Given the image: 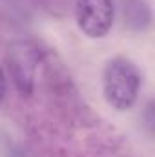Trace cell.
<instances>
[{
    "mask_svg": "<svg viewBox=\"0 0 155 157\" xmlns=\"http://www.w3.org/2000/svg\"><path fill=\"white\" fill-rule=\"evenodd\" d=\"M141 77L137 68L122 57L112 59L102 71V90L108 104L119 112H126L133 106L139 93Z\"/></svg>",
    "mask_w": 155,
    "mask_h": 157,
    "instance_id": "1",
    "label": "cell"
},
{
    "mask_svg": "<svg viewBox=\"0 0 155 157\" xmlns=\"http://www.w3.org/2000/svg\"><path fill=\"white\" fill-rule=\"evenodd\" d=\"M75 15L80 31L89 39H102L113 26L112 0H75Z\"/></svg>",
    "mask_w": 155,
    "mask_h": 157,
    "instance_id": "2",
    "label": "cell"
},
{
    "mask_svg": "<svg viewBox=\"0 0 155 157\" xmlns=\"http://www.w3.org/2000/svg\"><path fill=\"white\" fill-rule=\"evenodd\" d=\"M39 55L33 46L28 42H17L11 46L7 53V70L13 77V82L22 93H31L33 78L37 70Z\"/></svg>",
    "mask_w": 155,
    "mask_h": 157,
    "instance_id": "3",
    "label": "cell"
},
{
    "mask_svg": "<svg viewBox=\"0 0 155 157\" xmlns=\"http://www.w3.org/2000/svg\"><path fill=\"white\" fill-rule=\"evenodd\" d=\"M4 93H6V77H4V73H2V70H0V101H2V97H4Z\"/></svg>",
    "mask_w": 155,
    "mask_h": 157,
    "instance_id": "4",
    "label": "cell"
}]
</instances>
